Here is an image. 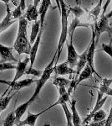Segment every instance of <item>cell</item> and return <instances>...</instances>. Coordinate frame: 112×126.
I'll return each mask as SVG.
<instances>
[{"label":"cell","mask_w":112,"mask_h":126,"mask_svg":"<svg viewBox=\"0 0 112 126\" xmlns=\"http://www.w3.org/2000/svg\"><path fill=\"white\" fill-rule=\"evenodd\" d=\"M30 103H28V101L24 103L23 104H21L20 106H19L15 110V115H16V125H17L19 122L21 120V118L23 117V115L24 114L26 111H27L28 108L29 107Z\"/></svg>","instance_id":"obj_20"},{"label":"cell","mask_w":112,"mask_h":126,"mask_svg":"<svg viewBox=\"0 0 112 126\" xmlns=\"http://www.w3.org/2000/svg\"><path fill=\"white\" fill-rule=\"evenodd\" d=\"M93 73H94V72H93L92 68L90 67V66H89V64H87L86 66H85V68L81 71V72L79 73L78 78H77L76 80H75L74 79V80L75 81V86H76V87L78 85L80 84L83 81L87 80V79H89V78H91V76H92Z\"/></svg>","instance_id":"obj_15"},{"label":"cell","mask_w":112,"mask_h":126,"mask_svg":"<svg viewBox=\"0 0 112 126\" xmlns=\"http://www.w3.org/2000/svg\"><path fill=\"white\" fill-rule=\"evenodd\" d=\"M26 75H33L35 77H41V75L43 74L42 71H38L36 69H34L33 67H29L28 69H26L25 72Z\"/></svg>","instance_id":"obj_31"},{"label":"cell","mask_w":112,"mask_h":126,"mask_svg":"<svg viewBox=\"0 0 112 126\" xmlns=\"http://www.w3.org/2000/svg\"><path fill=\"white\" fill-rule=\"evenodd\" d=\"M42 34H43V29L40 30V31L38 34L37 38H36L35 41H34V43L33 44V46H32V47H31V50H30V53H29V59H30L29 67H33L34 66V61H35V59H36V56H37V53H38V47H39L40 42H41Z\"/></svg>","instance_id":"obj_11"},{"label":"cell","mask_w":112,"mask_h":126,"mask_svg":"<svg viewBox=\"0 0 112 126\" xmlns=\"http://www.w3.org/2000/svg\"><path fill=\"white\" fill-rule=\"evenodd\" d=\"M55 3H56V5H57V8H58L59 11H61V7H60V0H55Z\"/></svg>","instance_id":"obj_35"},{"label":"cell","mask_w":112,"mask_h":126,"mask_svg":"<svg viewBox=\"0 0 112 126\" xmlns=\"http://www.w3.org/2000/svg\"><path fill=\"white\" fill-rule=\"evenodd\" d=\"M102 2H103V0H100L98 4H97L90 12H89V15H90L91 18H93V19L95 22L97 21V19H98V16H99L100 13V10H101Z\"/></svg>","instance_id":"obj_21"},{"label":"cell","mask_w":112,"mask_h":126,"mask_svg":"<svg viewBox=\"0 0 112 126\" xmlns=\"http://www.w3.org/2000/svg\"><path fill=\"white\" fill-rule=\"evenodd\" d=\"M15 95V93H13L11 96H7V97H0V112L3 111L6 109V108L8 107L9 103H10L11 99L13 98V96Z\"/></svg>","instance_id":"obj_23"},{"label":"cell","mask_w":112,"mask_h":126,"mask_svg":"<svg viewBox=\"0 0 112 126\" xmlns=\"http://www.w3.org/2000/svg\"><path fill=\"white\" fill-rule=\"evenodd\" d=\"M91 31H92V39H91V43L89 44L88 46V54H87V64H89L90 66V67L92 68L94 73H95L96 75H98V72L95 71V63H94V58H95V49H96V36H95V33L94 31V30L91 28Z\"/></svg>","instance_id":"obj_6"},{"label":"cell","mask_w":112,"mask_h":126,"mask_svg":"<svg viewBox=\"0 0 112 126\" xmlns=\"http://www.w3.org/2000/svg\"><path fill=\"white\" fill-rule=\"evenodd\" d=\"M0 1L3 2V3H5V5H8V4H9V3L10 0H0Z\"/></svg>","instance_id":"obj_38"},{"label":"cell","mask_w":112,"mask_h":126,"mask_svg":"<svg viewBox=\"0 0 112 126\" xmlns=\"http://www.w3.org/2000/svg\"><path fill=\"white\" fill-rule=\"evenodd\" d=\"M105 16H106L107 19H111V18L112 17V9H111V11H110L109 13L107 14V15H105Z\"/></svg>","instance_id":"obj_37"},{"label":"cell","mask_w":112,"mask_h":126,"mask_svg":"<svg viewBox=\"0 0 112 126\" xmlns=\"http://www.w3.org/2000/svg\"><path fill=\"white\" fill-rule=\"evenodd\" d=\"M87 54H88V47H87L86 50L83 52L80 56H79V60H78V63H77V70L76 72H75V80H76L78 78L79 73L81 72V71L85 68V66L87 65Z\"/></svg>","instance_id":"obj_16"},{"label":"cell","mask_w":112,"mask_h":126,"mask_svg":"<svg viewBox=\"0 0 112 126\" xmlns=\"http://www.w3.org/2000/svg\"><path fill=\"white\" fill-rule=\"evenodd\" d=\"M36 82H37V80H34V79H31V78H27L22 81L18 80V81H16V82H13V81H12V82H7V81L0 80V83L7 84L8 86H9L13 90H15V91L20 90V89L24 88V87H27Z\"/></svg>","instance_id":"obj_8"},{"label":"cell","mask_w":112,"mask_h":126,"mask_svg":"<svg viewBox=\"0 0 112 126\" xmlns=\"http://www.w3.org/2000/svg\"><path fill=\"white\" fill-rule=\"evenodd\" d=\"M16 124V115L15 111L11 112L10 113L8 114L3 122V126H13Z\"/></svg>","instance_id":"obj_24"},{"label":"cell","mask_w":112,"mask_h":126,"mask_svg":"<svg viewBox=\"0 0 112 126\" xmlns=\"http://www.w3.org/2000/svg\"><path fill=\"white\" fill-rule=\"evenodd\" d=\"M79 55L73 45V37H70V41L67 42V61L69 66L74 68L77 66L79 60Z\"/></svg>","instance_id":"obj_5"},{"label":"cell","mask_w":112,"mask_h":126,"mask_svg":"<svg viewBox=\"0 0 112 126\" xmlns=\"http://www.w3.org/2000/svg\"><path fill=\"white\" fill-rule=\"evenodd\" d=\"M70 82H71V81L64 78H60V77L56 78L54 81H53V84L55 85L57 87H61V86L68 87V86H70Z\"/></svg>","instance_id":"obj_26"},{"label":"cell","mask_w":112,"mask_h":126,"mask_svg":"<svg viewBox=\"0 0 112 126\" xmlns=\"http://www.w3.org/2000/svg\"><path fill=\"white\" fill-rule=\"evenodd\" d=\"M6 9H7V13L4 17V19H3V21L0 23V34L3 33L4 30H6L9 26H11L12 24L15 23L16 19L13 18V15H12V12L9 9V4L6 5Z\"/></svg>","instance_id":"obj_12"},{"label":"cell","mask_w":112,"mask_h":126,"mask_svg":"<svg viewBox=\"0 0 112 126\" xmlns=\"http://www.w3.org/2000/svg\"><path fill=\"white\" fill-rule=\"evenodd\" d=\"M0 113H1V112H0Z\"/></svg>","instance_id":"obj_40"},{"label":"cell","mask_w":112,"mask_h":126,"mask_svg":"<svg viewBox=\"0 0 112 126\" xmlns=\"http://www.w3.org/2000/svg\"><path fill=\"white\" fill-rule=\"evenodd\" d=\"M110 3H111V0H107L106 3H105V6H104V8H103V13H102V15H105V10H106V9L108 8V6H109Z\"/></svg>","instance_id":"obj_34"},{"label":"cell","mask_w":112,"mask_h":126,"mask_svg":"<svg viewBox=\"0 0 112 126\" xmlns=\"http://www.w3.org/2000/svg\"><path fill=\"white\" fill-rule=\"evenodd\" d=\"M29 62H30V59L28 56L24 61H19L18 62V65L16 66V73L13 79V82H16V81L19 80L20 78L23 75L25 74L26 68H27V66Z\"/></svg>","instance_id":"obj_13"},{"label":"cell","mask_w":112,"mask_h":126,"mask_svg":"<svg viewBox=\"0 0 112 126\" xmlns=\"http://www.w3.org/2000/svg\"><path fill=\"white\" fill-rule=\"evenodd\" d=\"M56 56H57V52L54 53V56H53L52 58V61L50 62V64L46 66L45 69L44 70L43 72V74L41 75L40 78L37 80L36 82V87H35V90H34V94L32 95V97L28 99V103L31 104L32 103H34V101L36 100V98L38 97V94L41 92L43 87L46 84V82H48V80L51 77L52 73L54 72V64H55V60H56Z\"/></svg>","instance_id":"obj_3"},{"label":"cell","mask_w":112,"mask_h":126,"mask_svg":"<svg viewBox=\"0 0 112 126\" xmlns=\"http://www.w3.org/2000/svg\"><path fill=\"white\" fill-rule=\"evenodd\" d=\"M112 124V106L111 108V110H110L109 115L106 118V120H105V126H110Z\"/></svg>","instance_id":"obj_32"},{"label":"cell","mask_w":112,"mask_h":126,"mask_svg":"<svg viewBox=\"0 0 112 126\" xmlns=\"http://www.w3.org/2000/svg\"><path fill=\"white\" fill-rule=\"evenodd\" d=\"M40 2H41V0H34V5L35 6V7H38Z\"/></svg>","instance_id":"obj_36"},{"label":"cell","mask_w":112,"mask_h":126,"mask_svg":"<svg viewBox=\"0 0 112 126\" xmlns=\"http://www.w3.org/2000/svg\"><path fill=\"white\" fill-rule=\"evenodd\" d=\"M101 50L108 54L112 58V37L111 38L110 43L101 45Z\"/></svg>","instance_id":"obj_28"},{"label":"cell","mask_w":112,"mask_h":126,"mask_svg":"<svg viewBox=\"0 0 112 126\" xmlns=\"http://www.w3.org/2000/svg\"><path fill=\"white\" fill-rule=\"evenodd\" d=\"M60 7H61V11H60V15H61V32H60V40H59L58 43V47H57L56 51L57 52V56L55 60V64L54 66L57 65V62L60 60V56L61 53H62V50L64 47V45L67 40V36L69 35V24H68V17L69 14H70V9L69 7L65 4L64 0H60Z\"/></svg>","instance_id":"obj_2"},{"label":"cell","mask_w":112,"mask_h":126,"mask_svg":"<svg viewBox=\"0 0 112 126\" xmlns=\"http://www.w3.org/2000/svg\"><path fill=\"white\" fill-rule=\"evenodd\" d=\"M40 30H41L40 20H35V21H34L33 24H32V30H31V34H30V40H29L31 45H33L34 43Z\"/></svg>","instance_id":"obj_19"},{"label":"cell","mask_w":112,"mask_h":126,"mask_svg":"<svg viewBox=\"0 0 112 126\" xmlns=\"http://www.w3.org/2000/svg\"><path fill=\"white\" fill-rule=\"evenodd\" d=\"M28 23V21L27 19L24 16L19 19V30L13 46V49L19 55H29L31 50L32 46L27 35Z\"/></svg>","instance_id":"obj_1"},{"label":"cell","mask_w":112,"mask_h":126,"mask_svg":"<svg viewBox=\"0 0 112 126\" xmlns=\"http://www.w3.org/2000/svg\"><path fill=\"white\" fill-rule=\"evenodd\" d=\"M62 106L63 109L64 111V114H65V117H66V120H67V125L68 126H71L73 125V121H72V113L70 111L68 108V105H67V103H62L61 104Z\"/></svg>","instance_id":"obj_22"},{"label":"cell","mask_w":112,"mask_h":126,"mask_svg":"<svg viewBox=\"0 0 112 126\" xmlns=\"http://www.w3.org/2000/svg\"><path fill=\"white\" fill-rule=\"evenodd\" d=\"M70 109H71V113H72L73 125L75 126L80 125L81 119L78 113V111L76 109V101H75V99H72V101H70Z\"/></svg>","instance_id":"obj_18"},{"label":"cell","mask_w":112,"mask_h":126,"mask_svg":"<svg viewBox=\"0 0 112 126\" xmlns=\"http://www.w3.org/2000/svg\"><path fill=\"white\" fill-rule=\"evenodd\" d=\"M103 95H104V93H102L101 91L99 90L98 92H97V99H96V103H95V105L94 106L92 111L90 112V113L87 115V117L84 119L82 125H88V123H89L91 119H93L94 114H95V113H96V112L98 111V110H100V109H101V107H102L103 105L105 104V103L106 102V100H107V98H108V95L105 97V98H103Z\"/></svg>","instance_id":"obj_7"},{"label":"cell","mask_w":112,"mask_h":126,"mask_svg":"<svg viewBox=\"0 0 112 126\" xmlns=\"http://www.w3.org/2000/svg\"><path fill=\"white\" fill-rule=\"evenodd\" d=\"M107 118V115L105 113V112L102 110V109H100L96 112V113L94 114L93 116V122L94 123H97V122H101L104 121Z\"/></svg>","instance_id":"obj_25"},{"label":"cell","mask_w":112,"mask_h":126,"mask_svg":"<svg viewBox=\"0 0 112 126\" xmlns=\"http://www.w3.org/2000/svg\"><path fill=\"white\" fill-rule=\"evenodd\" d=\"M12 69H16V66L11 64L10 62H0V72Z\"/></svg>","instance_id":"obj_29"},{"label":"cell","mask_w":112,"mask_h":126,"mask_svg":"<svg viewBox=\"0 0 112 126\" xmlns=\"http://www.w3.org/2000/svg\"><path fill=\"white\" fill-rule=\"evenodd\" d=\"M39 16V13L37 10V7H35L34 4L29 5L26 9L25 15H24V17H25L27 19L28 21H35L37 20L38 17Z\"/></svg>","instance_id":"obj_17"},{"label":"cell","mask_w":112,"mask_h":126,"mask_svg":"<svg viewBox=\"0 0 112 126\" xmlns=\"http://www.w3.org/2000/svg\"><path fill=\"white\" fill-rule=\"evenodd\" d=\"M75 3H76L77 5H79V0H75Z\"/></svg>","instance_id":"obj_39"},{"label":"cell","mask_w":112,"mask_h":126,"mask_svg":"<svg viewBox=\"0 0 112 126\" xmlns=\"http://www.w3.org/2000/svg\"><path fill=\"white\" fill-rule=\"evenodd\" d=\"M22 14H23V10H22V8H21V5H20V3L17 5V7H16V9L13 10V12L12 13V15H13V18L15 19H19L20 17H22Z\"/></svg>","instance_id":"obj_30"},{"label":"cell","mask_w":112,"mask_h":126,"mask_svg":"<svg viewBox=\"0 0 112 126\" xmlns=\"http://www.w3.org/2000/svg\"><path fill=\"white\" fill-rule=\"evenodd\" d=\"M54 73L59 76H65V75H72L76 72L74 71V68H71L69 66L68 62H65L64 63H61L60 65L54 66Z\"/></svg>","instance_id":"obj_14"},{"label":"cell","mask_w":112,"mask_h":126,"mask_svg":"<svg viewBox=\"0 0 112 126\" xmlns=\"http://www.w3.org/2000/svg\"><path fill=\"white\" fill-rule=\"evenodd\" d=\"M20 5H21V8H22V10H23V12L26 9V6H25V0H20L19 2Z\"/></svg>","instance_id":"obj_33"},{"label":"cell","mask_w":112,"mask_h":126,"mask_svg":"<svg viewBox=\"0 0 112 126\" xmlns=\"http://www.w3.org/2000/svg\"><path fill=\"white\" fill-rule=\"evenodd\" d=\"M69 9H70V11L71 13L74 15L75 17L77 18H80L81 16L85 14V11L81 9L80 7H79V5H75V7H69Z\"/></svg>","instance_id":"obj_27"},{"label":"cell","mask_w":112,"mask_h":126,"mask_svg":"<svg viewBox=\"0 0 112 126\" xmlns=\"http://www.w3.org/2000/svg\"><path fill=\"white\" fill-rule=\"evenodd\" d=\"M108 19H107L105 15H101L100 19L97 20V21H95L94 25H91V28L94 30V31H95V33L97 43H98L100 35L104 33V32H107L110 36V38H111L112 27H110Z\"/></svg>","instance_id":"obj_4"},{"label":"cell","mask_w":112,"mask_h":126,"mask_svg":"<svg viewBox=\"0 0 112 126\" xmlns=\"http://www.w3.org/2000/svg\"><path fill=\"white\" fill-rule=\"evenodd\" d=\"M49 109H50V107L47 108L46 109H44V110H43L42 112H40V113H31L30 112H28V116L26 117V119H24V120H20L19 123L17 124V125H19V126H24V125L34 126L35 125L36 120L38 119V118L39 117L40 115H42L43 113H44L45 112L48 111Z\"/></svg>","instance_id":"obj_10"},{"label":"cell","mask_w":112,"mask_h":126,"mask_svg":"<svg viewBox=\"0 0 112 126\" xmlns=\"http://www.w3.org/2000/svg\"><path fill=\"white\" fill-rule=\"evenodd\" d=\"M13 47H9L0 43V62H17L13 55Z\"/></svg>","instance_id":"obj_9"}]
</instances>
